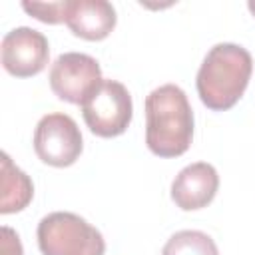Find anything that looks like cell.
Listing matches in <instances>:
<instances>
[{
    "label": "cell",
    "instance_id": "2",
    "mask_svg": "<svg viewBox=\"0 0 255 255\" xmlns=\"http://www.w3.org/2000/svg\"><path fill=\"white\" fill-rule=\"evenodd\" d=\"M253 72L251 54L231 42L215 44L203 58L195 86L199 100L213 112L233 108L247 90Z\"/></svg>",
    "mask_w": 255,
    "mask_h": 255
},
{
    "label": "cell",
    "instance_id": "4",
    "mask_svg": "<svg viewBox=\"0 0 255 255\" xmlns=\"http://www.w3.org/2000/svg\"><path fill=\"white\" fill-rule=\"evenodd\" d=\"M82 116L90 131L98 137L122 135L131 124V96L122 82L102 80V84L82 104Z\"/></svg>",
    "mask_w": 255,
    "mask_h": 255
},
{
    "label": "cell",
    "instance_id": "6",
    "mask_svg": "<svg viewBox=\"0 0 255 255\" xmlns=\"http://www.w3.org/2000/svg\"><path fill=\"white\" fill-rule=\"evenodd\" d=\"M102 68L96 58L82 52H66L56 58L50 68L52 92L68 102L82 106L86 98L102 84Z\"/></svg>",
    "mask_w": 255,
    "mask_h": 255
},
{
    "label": "cell",
    "instance_id": "10",
    "mask_svg": "<svg viewBox=\"0 0 255 255\" xmlns=\"http://www.w3.org/2000/svg\"><path fill=\"white\" fill-rule=\"evenodd\" d=\"M0 213H18L22 211L34 195L32 179L12 163L10 155L2 151V175H0Z\"/></svg>",
    "mask_w": 255,
    "mask_h": 255
},
{
    "label": "cell",
    "instance_id": "7",
    "mask_svg": "<svg viewBox=\"0 0 255 255\" xmlns=\"http://www.w3.org/2000/svg\"><path fill=\"white\" fill-rule=\"evenodd\" d=\"M2 66L16 78H32L40 74L50 58L48 38L28 26L10 30L0 44Z\"/></svg>",
    "mask_w": 255,
    "mask_h": 255
},
{
    "label": "cell",
    "instance_id": "14",
    "mask_svg": "<svg viewBox=\"0 0 255 255\" xmlns=\"http://www.w3.org/2000/svg\"><path fill=\"white\" fill-rule=\"evenodd\" d=\"M247 8H249V12L255 16V2H249V4H247Z\"/></svg>",
    "mask_w": 255,
    "mask_h": 255
},
{
    "label": "cell",
    "instance_id": "1",
    "mask_svg": "<svg viewBox=\"0 0 255 255\" xmlns=\"http://www.w3.org/2000/svg\"><path fill=\"white\" fill-rule=\"evenodd\" d=\"M193 139V112L185 92L163 84L145 98V143L159 157L183 155Z\"/></svg>",
    "mask_w": 255,
    "mask_h": 255
},
{
    "label": "cell",
    "instance_id": "12",
    "mask_svg": "<svg viewBox=\"0 0 255 255\" xmlns=\"http://www.w3.org/2000/svg\"><path fill=\"white\" fill-rule=\"evenodd\" d=\"M70 0L62 2H22V8L36 20L44 24H66Z\"/></svg>",
    "mask_w": 255,
    "mask_h": 255
},
{
    "label": "cell",
    "instance_id": "11",
    "mask_svg": "<svg viewBox=\"0 0 255 255\" xmlns=\"http://www.w3.org/2000/svg\"><path fill=\"white\" fill-rule=\"evenodd\" d=\"M161 255H219V249L207 233L183 229L167 239Z\"/></svg>",
    "mask_w": 255,
    "mask_h": 255
},
{
    "label": "cell",
    "instance_id": "9",
    "mask_svg": "<svg viewBox=\"0 0 255 255\" xmlns=\"http://www.w3.org/2000/svg\"><path fill=\"white\" fill-rule=\"evenodd\" d=\"M118 16L116 8L106 0H70L66 26L74 36L98 42L112 34Z\"/></svg>",
    "mask_w": 255,
    "mask_h": 255
},
{
    "label": "cell",
    "instance_id": "3",
    "mask_svg": "<svg viewBox=\"0 0 255 255\" xmlns=\"http://www.w3.org/2000/svg\"><path fill=\"white\" fill-rule=\"evenodd\" d=\"M36 237L42 255H104L106 251L102 233L70 211H54L42 217Z\"/></svg>",
    "mask_w": 255,
    "mask_h": 255
},
{
    "label": "cell",
    "instance_id": "8",
    "mask_svg": "<svg viewBox=\"0 0 255 255\" xmlns=\"http://www.w3.org/2000/svg\"><path fill=\"white\" fill-rule=\"evenodd\" d=\"M219 189L217 169L207 161L185 165L171 183V199L183 211L207 207Z\"/></svg>",
    "mask_w": 255,
    "mask_h": 255
},
{
    "label": "cell",
    "instance_id": "13",
    "mask_svg": "<svg viewBox=\"0 0 255 255\" xmlns=\"http://www.w3.org/2000/svg\"><path fill=\"white\" fill-rule=\"evenodd\" d=\"M0 255H24L20 237L8 225H2V239H0Z\"/></svg>",
    "mask_w": 255,
    "mask_h": 255
},
{
    "label": "cell",
    "instance_id": "5",
    "mask_svg": "<svg viewBox=\"0 0 255 255\" xmlns=\"http://www.w3.org/2000/svg\"><path fill=\"white\" fill-rule=\"evenodd\" d=\"M84 149L78 124L68 114H46L34 129V151L52 167H68L76 163Z\"/></svg>",
    "mask_w": 255,
    "mask_h": 255
}]
</instances>
